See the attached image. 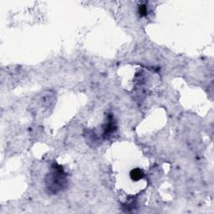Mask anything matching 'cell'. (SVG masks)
<instances>
[{
	"mask_svg": "<svg viewBox=\"0 0 214 214\" xmlns=\"http://www.w3.org/2000/svg\"><path fill=\"white\" fill-rule=\"evenodd\" d=\"M65 173L64 172L63 168L59 166H53V171L49 174L46 181V186L53 193L60 191L65 186Z\"/></svg>",
	"mask_w": 214,
	"mask_h": 214,
	"instance_id": "6da1fadb",
	"label": "cell"
},
{
	"mask_svg": "<svg viewBox=\"0 0 214 214\" xmlns=\"http://www.w3.org/2000/svg\"><path fill=\"white\" fill-rule=\"evenodd\" d=\"M116 130V126L114 125L113 122H108L106 124V127H105V131H104V135L105 136H108L110 135L111 133H112Z\"/></svg>",
	"mask_w": 214,
	"mask_h": 214,
	"instance_id": "3957f363",
	"label": "cell"
},
{
	"mask_svg": "<svg viewBox=\"0 0 214 214\" xmlns=\"http://www.w3.org/2000/svg\"><path fill=\"white\" fill-rule=\"evenodd\" d=\"M131 177L133 181H138V180L141 179L144 177V172L142 170L139 169V168H136L131 172Z\"/></svg>",
	"mask_w": 214,
	"mask_h": 214,
	"instance_id": "7a4b0ae2",
	"label": "cell"
},
{
	"mask_svg": "<svg viewBox=\"0 0 214 214\" xmlns=\"http://www.w3.org/2000/svg\"><path fill=\"white\" fill-rule=\"evenodd\" d=\"M139 13L140 15L142 17V16H145L147 14V8L145 5H140L139 6Z\"/></svg>",
	"mask_w": 214,
	"mask_h": 214,
	"instance_id": "277c9868",
	"label": "cell"
}]
</instances>
